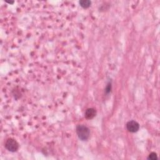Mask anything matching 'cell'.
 Segmentation results:
<instances>
[{
  "instance_id": "cell-1",
  "label": "cell",
  "mask_w": 160,
  "mask_h": 160,
  "mask_svg": "<svg viewBox=\"0 0 160 160\" xmlns=\"http://www.w3.org/2000/svg\"><path fill=\"white\" fill-rule=\"evenodd\" d=\"M77 133L80 140L87 141L90 138V131L87 126L83 125H78L77 127Z\"/></svg>"
},
{
  "instance_id": "cell-2",
  "label": "cell",
  "mask_w": 160,
  "mask_h": 160,
  "mask_svg": "<svg viewBox=\"0 0 160 160\" xmlns=\"http://www.w3.org/2000/svg\"><path fill=\"white\" fill-rule=\"evenodd\" d=\"M5 148L10 152H16L19 149V144L15 139H8L5 143Z\"/></svg>"
},
{
  "instance_id": "cell-3",
  "label": "cell",
  "mask_w": 160,
  "mask_h": 160,
  "mask_svg": "<svg viewBox=\"0 0 160 160\" xmlns=\"http://www.w3.org/2000/svg\"><path fill=\"white\" fill-rule=\"evenodd\" d=\"M126 128L130 133H136L140 129V125L137 121L131 120L126 123Z\"/></svg>"
},
{
  "instance_id": "cell-4",
  "label": "cell",
  "mask_w": 160,
  "mask_h": 160,
  "mask_svg": "<svg viewBox=\"0 0 160 160\" xmlns=\"http://www.w3.org/2000/svg\"><path fill=\"white\" fill-rule=\"evenodd\" d=\"M96 111L94 108H88L85 111V117L88 120H91L96 116Z\"/></svg>"
},
{
  "instance_id": "cell-5",
  "label": "cell",
  "mask_w": 160,
  "mask_h": 160,
  "mask_svg": "<svg viewBox=\"0 0 160 160\" xmlns=\"http://www.w3.org/2000/svg\"><path fill=\"white\" fill-rule=\"evenodd\" d=\"M79 3L80 6L83 8L86 9V8L90 7L91 5V1H90V0H81V1H79Z\"/></svg>"
},
{
  "instance_id": "cell-6",
  "label": "cell",
  "mask_w": 160,
  "mask_h": 160,
  "mask_svg": "<svg viewBox=\"0 0 160 160\" xmlns=\"http://www.w3.org/2000/svg\"><path fill=\"white\" fill-rule=\"evenodd\" d=\"M149 160H157L158 159V156L157 154V153H154V152H152L151 153L149 156L148 158H147Z\"/></svg>"
},
{
  "instance_id": "cell-7",
  "label": "cell",
  "mask_w": 160,
  "mask_h": 160,
  "mask_svg": "<svg viewBox=\"0 0 160 160\" xmlns=\"http://www.w3.org/2000/svg\"><path fill=\"white\" fill-rule=\"evenodd\" d=\"M111 84H108L107 87H106V92L107 93H109L111 91Z\"/></svg>"
}]
</instances>
